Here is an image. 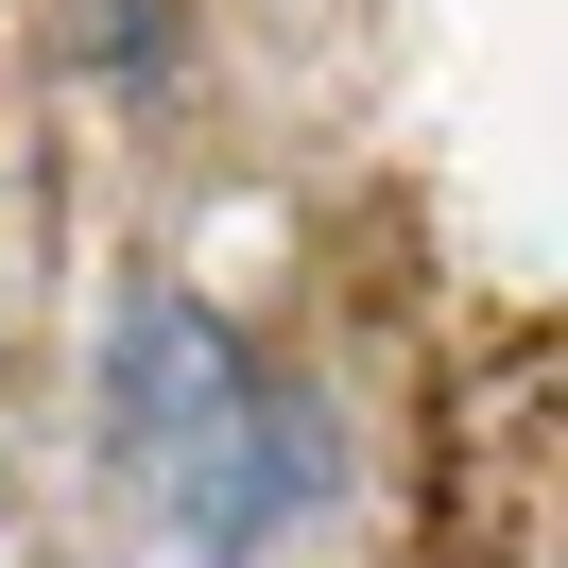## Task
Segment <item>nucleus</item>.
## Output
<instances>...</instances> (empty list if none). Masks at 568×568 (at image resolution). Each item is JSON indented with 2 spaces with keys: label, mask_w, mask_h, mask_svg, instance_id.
<instances>
[{
  "label": "nucleus",
  "mask_w": 568,
  "mask_h": 568,
  "mask_svg": "<svg viewBox=\"0 0 568 568\" xmlns=\"http://www.w3.org/2000/svg\"><path fill=\"white\" fill-rule=\"evenodd\" d=\"M104 430H121V483L155 499V534L207 568L276 551L293 499H327V430L311 396H276L242 362V327L190 311V293H139V311L104 327Z\"/></svg>",
  "instance_id": "f257e3e1"
}]
</instances>
